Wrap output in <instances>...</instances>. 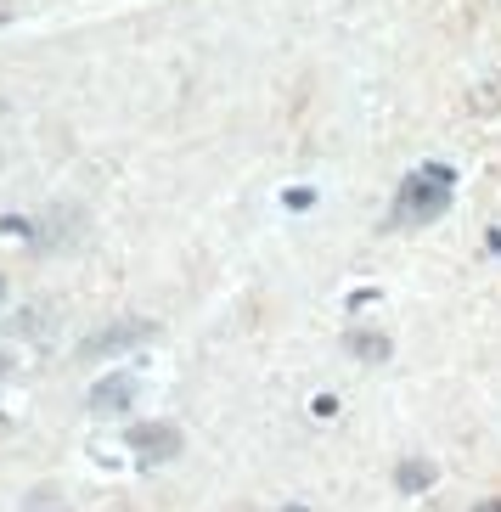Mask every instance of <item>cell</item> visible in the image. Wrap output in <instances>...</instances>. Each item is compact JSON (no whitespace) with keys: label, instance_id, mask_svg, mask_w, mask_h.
<instances>
[{"label":"cell","instance_id":"cell-1","mask_svg":"<svg viewBox=\"0 0 501 512\" xmlns=\"http://www.w3.org/2000/svg\"><path fill=\"white\" fill-rule=\"evenodd\" d=\"M445 203H451V169H445V164H423V169H411L406 181H400L395 220H406V226H423V220H434Z\"/></svg>","mask_w":501,"mask_h":512},{"label":"cell","instance_id":"cell-2","mask_svg":"<svg viewBox=\"0 0 501 512\" xmlns=\"http://www.w3.org/2000/svg\"><path fill=\"white\" fill-rule=\"evenodd\" d=\"M130 451L141 462H169V456L181 451V428L175 422H136L130 428Z\"/></svg>","mask_w":501,"mask_h":512},{"label":"cell","instance_id":"cell-3","mask_svg":"<svg viewBox=\"0 0 501 512\" xmlns=\"http://www.w3.org/2000/svg\"><path fill=\"white\" fill-rule=\"evenodd\" d=\"M130 400H136V377L130 372L102 377V383H91V394H85V406H91L96 417H119V411H130Z\"/></svg>","mask_w":501,"mask_h":512},{"label":"cell","instance_id":"cell-4","mask_svg":"<svg viewBox=\"0 0 501 512\" xmlns=\"http://www.w3.org/2000/svg\"><path fill=\"white\" fill-rule=\"evenodd\" d=\"M141 338H152V327L147 321H119V327H107V332H96L91 344V355H107V349H130V344H141Z\"/></svg>","mask_w":501,"mask_h":512},{"label":"cell","instance_id":"cell-5","mask_svg":"<svg viewBox=\"0 0 501 512\" xmlns=\"http://www.w3.org/2000/svg\"><path fill=\"white\" fill-rule=\"evenodd\" d=\"M395 484H400V490H428V484H434V462H400L395 467Z\"/></svg>","mask_w":501,"mask_h":512},{"label":"cell","instance_id":"cell-6","mask_svg":"<svg viewBox=\"0 0 501 512\" xmlns=\"http://www.w3.org/2000/svg\"><path fill=\"white\" fill-rule=\"evenodd\" d=\"M350 349L361 361H383V355H389V338H383V332H350Z\"/></svg>","mask_w":501,"mask_h":512},{"label":"cell","instance_id":"cell-7","mask_svg":"<svg viewBox=\"0 0 501 512\" xmlns=\"http://www.w3.org/2000/svg\"><path fill=\"white\" fill-rule=\"evenodd\" d=\"M473 512H501V501H479V507H473Z\"/></svg>","mask_w":501,"mask_h":512},{"label":"cell","instance_id":"cell-8","mask_svg":"<svg viewBox=\"0 0 501 512\" xmlns=\"http://www.w3.org/2000/svg\"><path fill=\"white\" fill-rule=\"evenodd\" d=\"M288 512H310V507H288Z\"/></svg>","mask_w":501,"mask_h":512},{"label":"cell","instance_id":"cell-9","mask_svg":"<svg viewBox=\"0 0 501 512\" xmlns=\"http://www.w3.org/2000/svg\"><path fill=\"white\" fill-rule=\"evenodd\" d=\"M0 299H6V282H0Z\"/></svg>","mask_w":501,"mask_h":512}]
</instances>
